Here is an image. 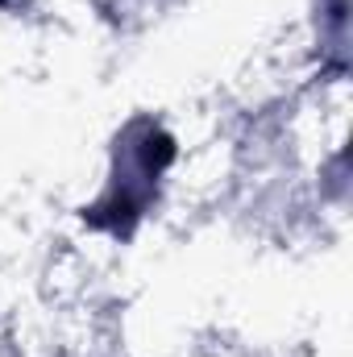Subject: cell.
Listing matches in <instances>:
<instances>
[{"label": "cell", "mask_w": 353, "mask_h": 357, "mask_svg": "<svg viewBox=\"0 0 353 357\" xmlns=\"http://www.w3.org/2000/svg\"><path fill=\"white\" fill-rule=\"evenodd\" d=\"M175 158V146L171 137L150 121V116H137L121 137H117V158H112V175L104 195L88 208V220L100 229H112V233H129L146 208L154 204L158 195V183L167 175Z\"/></svg>", "instance_id": "6da1fadb"}]
</instances>
